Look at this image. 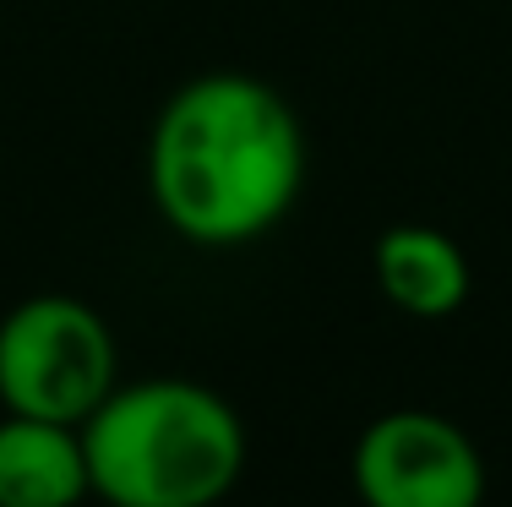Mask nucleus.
<instances>
[{
	"label": "nucleus",
	"mask_w": 512,
	"mask_h": 507,
	"mask_svg": "<svg viewBox=\"0 0 512 507\" xmlns=\"http://www.w3.org/2000/svg\"><path fill=\"white\" fill-rule=\"evenodd\" d=\"M306 164V126L273 82L202 71L158 104L142 175L169 235L202 251H240L295 213Z\"/></svg>",
	"instance_id": "f257e3e1"
},
{
	"label": "nucleus",
	"mask_w": 512,
	"mask_h": 507,
	"mask_svg": "<svg viewBox=\"0 0 512 507\" xmlns=\"http://www.w3.org/2000/svg\"><path fill=\"white\" fill-rule=\"evenodd\" d=\"M93 502L218 507L246 475V420L191 377H137L82 420Z\"/></svg>",
	"instance_id": "f03ea898"
},
{
	"label": "nucleus",
	"mask_w": 512,
	"mask_h": 507,
	"mask_svg": "<svg viewBox=\"0 0 512 507\" xmlns=\"http://www.w3.org/2000/svg\"><path fill=\"white\" fill-rule=\"evenodd\" d=\"M120 388V344L99 306L28 295L0 317V409L82 426Z\"/></svg>",
	"instance_id": "7ed1b4c3"
},
{
	"label": "nucleus",
	"mask_w": 512,
	"mask_h": 507,
	"mask_svg": "<svg viewBox=\"0 0 512 507\" xmlns=\"http://www.w3.org/2000/svg\"><path fill=\"white\" fill-rule=\"evenodd\" d=\"M360 507H485V453L458 420L404 404L376 415L349 453Z\"/></svg>",
	"instance_id": "20e7f679"
},
{
	"label": "nucleus",
	"mask_w": 512,
	"mask_h": 507,
	"mask_svg": "<svg viewBox=\"0 0 512 507\" xmlns=\"http://www.w3.org/2000/svg\"><path fill=\"white\" fill-rule=\"evenodd\" d=\"M371 279L393 311L414 322H447L469 306L474 268L469 251L436 224H393L371 246Z\"/></svg>",
	"instance_id": "39448f33"
},
{
	"label": "nucleus",
	"mask_w": 512,
	"mask_h": 507,
	"mask_svg": "<svg viewBox=\"0 0 512 507\" xmlns=\"http://www.w3.org/2000/svg\"><path fill=\"white\" fill-rule=\"evenodd\" d=\"M93 502L82 426L39 415H0V507H82Z\"/></svg>",
	"instance_id": "423d86ee"
}]
</instances>
